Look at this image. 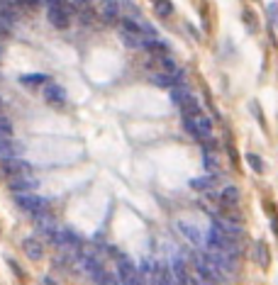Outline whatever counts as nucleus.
Here are the masks:
<instances>
[{"label": "nucleus", "mask_w": 278, "mask_h": 285, "mask_svg": "<svg viewBox=\"0 0 278 285\" xmlns=\"http://www.w3.org/2000/svg\"><path fill=\"white\" fill-rule=\"evenodd\" d=\"M268 10H271V15H273V20H276V22H278V5H271Z\"/></svg>", "instance_id": "obj_26"}, {"label": "nucleus", "mask_w": 278, "mask_h": 285, "mask_svg": "<svg viewBox=\"0 0 278 285\" xmlns=\"http://www.w3.org/2000/svg\"><path fill=\"white\" fill-rule=\"evenodd\" d=\"M247 161H249V166L256 171V173H261V171H264V161H261L256 154H249V156H247Z\"/></svg>", "instance_id": "obj_24"}, {"label": "nucleus", "mask_w": 278, "mask_h": 285, "mask_svg": "<svg viewBox=\"0 0 278 285\" xmlns=\"http://www.w3.org/2000/svg\"><path fill=\"white\" fill-rule=\"evenodd\" d=\"M44 98H47L49 103H54V105H64V100H66V90H64L61 85H56V83H49V85L44 88Z\"/></svg>", "instance_id": "obj_9"}, {"label": "nucleus", "mask_w": 278, "mask_h": 285, "mask_svg": "<svg viewBox=\"0 0 278 285\" xmlns=\"http://www.w3.org/2000/svg\"><path fill=\"white\" fill-rule=\"evenodd\" d=\"M3 171L8 173V176H22V173H29V163L20 161L17 156L15 159H8V161H3Z\"/></svg>", "instance_id": "obj_8"}, {"label": "nucleus", "mask_w": 278, "mask_h": 285, "mask_svg": "<svg viewBox=\"0 0 278 285\" xmlns=\"http://www.w3.org/2000/svg\"><path fill=\"white\" fill-rule=\"evenodd\" d=\"M181 112H183V117H188V115H195V112H200V103L195 100L193 95H188L186 100L181 103Z\"/></svg>", "instance_id": "obj_16"}, {"label": "nucleus", "mask_w": 278, "mask_h": 285, "mask_svg": "<svg viewBox=\"0 0 278 285\" xmlns=\"http://www.w3.org/2000/svg\"><path fill=\"white\" fill-rule=\"evenodd\" d=\"M49 22L59 29H66L71 22V13H69V5L61 3V5H49Z\"/></svg>", "instance_id": "obj_4"}, {"label": "nucleus", "mask_w": 278, "mask_h": 285, "mask_svg": "<svg viewBox=\"0 0 278 285\" xmlns=\"http://www.w3.org/2000/svg\"><path fill=\"white\" fill-rule=\"evenodd\" d=\"M100 13H103V20H105V22H115V20L120 17V5H117V0H105L103 8H100Z\"/></svg>", "instance_id": "obj_11"}, {"label": "nucleus", "mask_w": 278, "mask_h": 285, "mask_svg": "<svg viewBox=\"0 0 278 285\" xmlns=\"http://www.w3.org/2000/svg\"><path fill=\"white\" fill-rule=\"evenodd\" d=\"M10 136H13V124L0 112V139H10Z\"/></svg>", "instance_id": "obj_19"}, {"label": "nucleus", "mask_w": 278, "mask_h": 285, "mask_svg": "<svg viewBox=\"0 0 278 285\" xmlns=\"http://www.w3.org/2000/svg\"><path fill=\"white\" fill-rule=\"evenodd\" d=\"M17 156V147H15L10 139H0V161H8Z\"/></svg>", "instance_id": "obj_13"}, {"label": "nucleus", "mask_w": 278, "mask_h": 285, "mask_svg": "<svg viewBox=\"0 0 278 285\" xmlns=\"http://www.w3.org/2000/svg\"><path fill=\"white\" fill-rule=\"evenodd\" d=\"M8 34H10V32H8V27H5V25H3V22H0V39H5V37H8Z\"/></svg>", "instance_id": "obj_25"}, {"label": "nucleus", "mask_w": 278, "mask_h": 285, "mask_svg": "<svg viewBox=\"0 0 278 285\" xmlns=\"http://www.w3.org/2000/svg\"><path fill=\"white\" fill-rule=\"evenodd\" d=\"M178 229H181V231H183V236H188V239H191V242H193L195 246L203 244V236H200V231L195 229L191 222H178Z\"/></svg>", "instance_id": "obj_12"}, {"label": "nucleus", "mask_w": 278, "mask_h": 285, "mask_svg": "<svg viewBox=\"0 0 278 285\" xmlns=\"http://www.w3.org/2000/svg\"><path fill=\"white\" fill-rule=\"evenodd\" d=\"M20 81L25 85H39V83H47V76L44 73H29V76H22Z\"/></svg>", "instance_id": "obj_20"}, {"label": "nucleus", "mask_w": 278, "mask_h": 285, "mask_svg": "<svg viewBox=\"0 0 278 285\" xmlns=\"http://www.w3.org/2000/svg\"><path fill=\"white\" fill-rule=\"evenodd\" d=\"M168 268H171V275H173L176 285H188V280H191V271H188V266H186L183 258H176L173 266H168Z\"/></svg>", "instance_id": "obj_7"}, {"label": "nucleus", "mask_w": 278, "mask_h": 285, "mask_svg": "<svg viewBox=\"0 0 278 285\" xmlns=\"http://www.w3.org/2000/svg\"><path fill=\"white\" fill-rule=\"evenodd\" d=\"M254 261H256L259 266H264V268L268 266V249H266V244H261V242L254 246Z\"/></svg>", "instance_id": "obj_18"}, {"label": "nucleus", "mask_w": 278, "mask_h": 285, "mask_svg": "<svg viewBox=\"0 0 278 285\" xmlns=\"http://www.w3.org/2000/svg\"><path fill=\"white\" fill-rule=\"evenodd\" d=\"M37 185H39V183H37V178L32 176V173H22V176L10 178V188H13L15 193H32Z\"/></svg>", "instance_id": "obj_6"}, {"label": "nucleus", "mask_w": 278, "mask_h": 285, "mask_svg": "<svg viewBox=\"0 0 278 285\" xmlns=\"http://www.w3.org/2000/svg\"><path fill=\"white\" fill-rule=\"evenodd\" d=\"M44 3H47V5H61L64 0H44Z\"/></svg>", "instance_id": "obj_27"}, {"label": "nucleus", "mask_w": 278, "mask_h": 285, "mask_svg": "<svg viewBox=\"0 0 278 285\" xmlns=\"http://www.w3.org/2000/svg\"><path fill=\"white\" fill-rule=\"evenodd\" d=\"M183 127H186L188 134H193L200 141H205V139L212 136V122H210V117L205 112H195V115L183 117Z\"/></svg>", "instance_id": "obj_1"}, {"label": "nucleus", "mask_w": 278, "mask_h": 285, "mask_svg": "<svg viewBox=\"0 0 278 285\" xmlns=\"http://www.w3.org/2000/svg\"><path fill=\"white\" fill-rule=\"evenodd\" d=\"M191 185L195 190H203V193H210V190L215 188V176H203V178H193L191 180Z\"/></svg>", "instance_id": "obj_14"}, {"label": "nucleus", "mask_w": 278, "mask_h": 285, "mask_svg": "<svg viewBox=\"0 0 278 285\" xmlns=\"http://www.w3.org/2000/svg\"><path fill=\"white\" fill-rule=\"evenodd\" d=\"M152 81L156 83V85H161V88H173V85L178 83L173 76H171V73H164V71H161V73H154Z\"/></svg>", "instance_id": "obj_17"}, {"label": "nucleus", "mask_w": 278, "mask_h": 285, "mask_svg": "<svg viewBox=\"0 0 278 285\" xmlns=\"http://www.w3.org/2000/svg\"><path fill=\"white\" fill-rule=\"evenodd\" d=\"M15 200L17 205L29 212V215H39V212H47V200L39 198V195H32V193H15Z\"/></svg>", "instance_id": "obj_2"}, {"label": "nucleus", "mask_w": 278, "mask_h": 285, "mask_svg": "<svg viewBox=\"0 0 278 285\" xmlns=\"http://www.w3.org/2000/svg\"><path fill=\"white\" fill-rule=\"evenodd\" d=\"M188 285H212V283H210V280L200 271H193V273H191V280H188Z\"/></svg>", "instance_id": "obj_21"}, {"label": "nucleus", "mask_w": 278, "mask_h": 285, "mask_svg": "<svg viewBox=\"0 0 278 285\" xmlns=\"http://www.w3.org/2000/svg\"><path fill=\"white\" fill-rule=\"evenodd\" d=\"M117 283L120 285H139L137 266H132L125 256H120V266H117Z\"/></svg>", "instance_id": "obj_3"}, {"label": "nucleus", "mask_w": 278, "mask_h": 285, "mask_svg": "<svg viewBox=\"0 0 278 285\" xmlns=\"http://www.w3.org/2000/svg\"><path fill=\"white\" fill-rule=\"evenodd\" d=\"M156 13L161 15V17H166V15L173 13V5H171L168 0H159V3H156Z\"/></svg>", "instance_id": "obj_22"}, {"label": "nucleus", "mask_w": 278, "mask_h": 285, "mask_svg": "<svg viewBox=\"0 0 278 285\" xmlns=\"http://www.w3.org/2000/svg\"><path fill=\"white\" fill-rule=\"evenodd\" d=\"M34 224H37V231L42 234L44 239H49V242H52V234L56 231L54 217H52L49 212H39V215H34Z\"/></svg>", "instance_id": "obj_5"}, {"label": "nucleus", "mask_w": 278, "mask_h": 285, "mask_svg": "<svg viewBox=\"0 0 278 285\" xmlns=\"http://www.w3.org/2000/svg\"><path fill=\"white\" fill-rule=\"evenodd\" d=\"M237 203H239V190H237L235 185H227V188L222 190V205L224 207H235Z\"/></svg>", "instance_id": "obj_15"}, {"label": "nucleus", "mask_w": 278, "mask_h": 285, "mask_svg": "<svg viewBox=\"0 0 278 285\" xmlns=\"http://www.w3.org/2000/svg\"><path fill=\"white\" fill-rule=\"evenodd\" d=\"M203 163H205V168H208L210 173H215V171H217V159H215V154H205V156H203Z\"/></svg>", "instance_id": "obj_23"}, {"label": "nucleus", "mask_w": 278, "mask_h": 285, "mask_svg": "<svg viewBox=\"0 0 278 285\" xmlns=\"http://www.w3.org/2000/svg\"><path fill=\"white\" fill-rule=\"evenodd\" d=\"M22 249H25V254H27L29 261H39L44 256V246L37 242V239H25L22 242Z\"/></svg>", "instance_id": "obj_10"}, {"label": "nucleus", "mask_w": 278, "mask_h": 285, "mask_svg": "<svg viewBox=\"0 0 278 285\" xmlns=\"http://www.w3.org/2000/svg\"><path fill=\"white\" fill-rule=\"evenodd\" d=\"M44 285H56V283L52 280V278H44Z\"/></svg>", "instance_id": "obj_28"}, {"label": "nucleus", "mask_w": 278, "mask_h": 285, "mask_svg": "<svg viewBox=\"0 0 278 285\" xmlns=\"http://www.w3.org/2000/svg\"><path fill=\"white\" fill-rule=\"evenodd\" d=\"M154 3H159V0H154Z\"/></svg>", "instance_id": "obj_29"}]
</instances>
